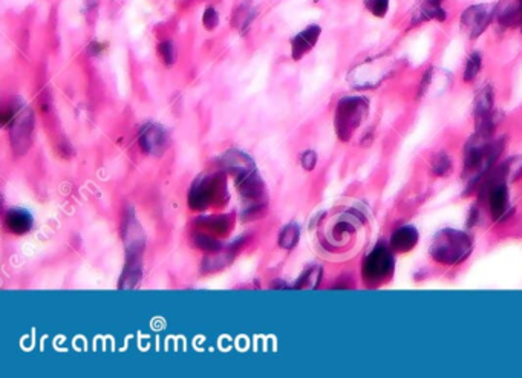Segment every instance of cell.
Here are the masks:
<instances>
[{
	"label": "cell",
	"mask_w": 522,
	"mask_h": 378,
	"mask_svg": "<svg viewBox=\"0 0 522 378\" xmlns=\"http://www.w3.org/2000/svg\"><path fill=\"white\" fill-rule=\"evenodd\" d=\"M123 239L126 245V266L121 274L120 288L132 290L140 284L143 273V253L146 247V236L143 228L135 217L134 210L127 212L123 224Z\"/></svg>",
	"instance_id": "obj_1"
},
{
	"label": "cell",
	"mask_w": 522,
	"mask_h": 378,
	"mask_svg": "<svg viewBox=\"0 0 522 378\" xmlns=\"http://www.w3.org/2000/svg\"><path fill=\"white\" fill-rule=\"evenodd\" d=\"M472 248H474V244L466 233L446 228L433 237L430 254L442 265H457L466 261L472 253Z\"/></svg>",
	"instance_id": "obj_2"
},
{
	"label": "cell",
	"mask_w": 522,
	"mask_h": 378,
	"mask_svg": "<svg viewBox=\"0 0 522 378\" xmlns=\"http://www.w3.org/2000/svg\"><path fill=\"white\" fill-rule=\"evenodd\" d=\"M9 122V138H11V147L16 155H25L31 146L33 129H34V115L31 109L26 107L21 99L9 106L4 114V123Z\"/></svg>",
	"instance_id": "obj_3"
},
{
	"label": "cell",
	"mask_w": 522,
	"mask_h": 378,
	"mask_svg": "<svg viewBox=\"0 0 522 378\" xmlns=\"http://www.w3.org/2000/svg\"><path fill=\"white\" fill-rule=\"evenodd\" d=\"M369 103L364 97H344L336 109V132L342 141H348L357 131L363 119L368 117Z\"/></svg>",
	"instance_id": "obj_4"
},
{
	"label": "cell",
	"mask_w": 522,
	"mask_h": 378,
	"mask_svg": "<svg viewBox=\"0 0 522 378\" xmlns=\"http://www.w3.org/2000/svg\"><path fill=\"white\" fill-rule=\"evenodd\" d=\"M393 68L396 65L385 55L369 58L352 69L348 74V83L356 89H372L388 78Z\"/></svg>",
	"instance_id": "obj_5"
},
{
	"label": "cell",
	"mask_w": 522,
	"mask_h": 378,
	"mask_svg": "<svg viewBox=\"0 0 522 378\" xmlns=\"http://www.w3.org/2000/svg\"><path fill=\"white\" fill-rule=\"evenodd\" d=\"M495 17V5L478 4L469 6L461 16V25L464 26L472 38L479 37L486 31Z\"/></svg>",
	"instance_id": "obj_6"
},
{
	"label": "cell",
	"mask_w": 522,
	"mask_h": 378,
	"mask_svg": "<svg viewBox=\"0 0 522 378\" xmlns=\"http://www.w3.org/2000/svg\"><path fill=\"white\" fill-rule=\"evenodd\" d=\"M393 270V256L386 247L379 245L364 261L363 273L368 279H383Z\"/></svg>",
	"instance_id": "obj_7"
},
{
	"label": "cell",
	"mask_w": 522,
	"mask_h": 378,
	"mask_svg": "<svg viewBox=\"0 0 522 378\" xmlns=\"http://www.w3.org/2000/svg\"><path fill=\"white\" fill-rule=\"evenodd\" d=\"M138 141L146 153L160 156L167 146V134L164 127L156 123H147L140 129Z\"/></svg>",
	"instance_id": "obj_8"
},
{
	"label": "cell",
	"mask_w": 522,
	"mask_h": 378,
	"mask_svg": "<svg viewBox=\"0 0 522 378\" xmlns=\"http://www.w3.org/2000/svg\"><path fill=\"white\" fill-rule=\"evenodd\" d=\"M320 34H322V28L319 25H311L295 36L291 40L293 60H300L305 54H308L311 49L316 46Z\"/></svg>",
	"instance_id": "obj_9"
},
{
	"label": "cell",
	"mask_w": 522,
	"mask_h": 378,
	"mask_svg": "<svg viewBox=\"0 0 522 378\" xmlns=\"http://www.w3.org/2000/svg\"><path fill=\"white\" fill-rule=\"evenodd\" d=\"M447 13L442 9L440 0H421V2L413 9L412 25H417L428 20H446Z\"/></svg>",
	"instance_id": "obj_10"
},
{
	"label": "cell",
	"mask_w": 522,
	"mask_h": 378,
	"mask_svg": "<svg viewBox=\"0 0 522 378\" xmlns=\"http://www.w3.org/2000/svg\"><path fill=\"white\" fill-rule=\"evenodd\" d=\"M222 163L227 167V171L234 175V178L254 168L253 159L241 151H229L222 156Z\"/></svg>",
	"instance_id": "obj_11"
},
{
	"label": "cell",
	"mask_w": 522,
	"mask_h": 378,
	"mask_svg": "<svg viewBox=\"0 0 522 378\" xmlns=\"http://www.w3.org/2000/svg\"><path fill=\"white\" fill-rule=\"evenodd\" d=\"M417 242H418V232L415 230V227L412 225L398 228L397 232H393L391 237V245L397 253H408L417 245Z\"/></svg>",
	"instance_id": "obj_12"
},
{
	"label": "cell",
	"mask_w": 522,
	"mask_h": 378,
	"mask_svg": "<svg viewBox=\"0 0 522 378\" xmlns=\"http://www.w3.org/2000/svg\"><path fill=\"white\" fill-rule=\"evenodd\" d=\"M5 225L9 232L16 234H23L31 230L33 227V216L25 210H11L8 212L5 217Z\"/></svg>",
	"instance_id": "obj_13"
},
{
	"label": "cell",
	"mask_w": 522,
	"mask_h": 378,
	"mask_svg": "<svg viewBox=\"0 0 522 378\" xmlns=\"http://www.w3.org/2000/svg\"><path fill=\"white\" fill-rule=\"evenodd\" d=\"M495 17L498 22L504 26H515L522 22L521 17V4L502 2L495 6Z\"/></svg>",
	"instance_id": "obj_14"
},
{
	"label": "cell",
	"mask_w": 522,
	"mask_h": 378,
	"mask_svg": "<svg viewBox=\"0 0 522 378\" xmlns=\"http://www.w3.org/2000/svg\"><path fill=\"white\" fill-rule=\"evenodd\" d=\"M254 17H256V9L253 4L250 2V0H244L241 6L236 9V13L232 18V23L234 25L236 29H239V31L244 34V33H247V29L254 20Z\"/></svg>",
	"instance_id": "obj_15"
},
{
	"label": "cell",
	"mask_w": 522,
	"mask_h": 378,
	"mask_svg": "<svg viewBox=\"0 0 522 378\" xmlns=\"http://www.w3.org/2000/svg\"><path fill=\"white\" fill-rule=\"evenodd\" d=\"M507 201H509V193L506 184L496 185L490 193V210L494 219H499L504 212L507 210Z\"/></svg>",
	"instance_id": "obj_16"
},
{
	"label": "cell",
	"mask_w": 522,
	"mask_h": 378,
	"mask_svg": "<svg viewBox=\"0 0 522 378\" xmlns=\"http://www.w3.org/2000/svg\"><path fill=\"white\" fill-rule=\"evenodd\" d=\"M300 237V230L298 224H288L282 228V232L279 234V245L283 248V250H293V248L298 245Z\"/></svg>",
	"instance_id": "obj_17"
},
{
	"label": "cell",
	"mask_w": 522,
	"mask_h": 378,
	"mask_svg": "<svg viewBox=\"0 0 522 378\" xmlns=\"http://www.w3.org/2000/svg\"><path fill=\"white\" fill-rule=\"evenodd\" d=\"M481 65H482L481 54L479 53H472L467 58L466 69H464V82H467V83L474 82V80L477 78V75L481 71Z\"/></svg>",
	"instance_id": "obj_18"
},
{
	"label": "cell",
	"mask_w": 522,
	"mask_h": 378,
	"mask_svg": "<svg viewBox=\"0 0 522 378\" xmlns=\"http://www.w3.org/2000/svg\"><path fill=\"white\" fill-rule=\"evenodd\" d=\"M452 171V161L446 153H440L432 161V172L438 176H445Z\"/></svg>",
	"instance_id": "obj_19"
},
{
	"label": "cell",
	"mask_w": 522,
	"mask_h": 378,
	"mask_svg": "<svg viewBox=\"0 0 522 378\" xmlns=\"http://www.w3.org/2000/svg\"><path fill=\"white\" fill-rule=\"evenodd\" d=\"M368 11L379 18H383L389 11V0H364Z\"/></svg>",
	"instance_id": "obj_20"
},
{
	"label": "cell",
	"mask_w": 522,
	"mask_h": 378,
	"mask_svg": "<svg viewBox=\"0 0 522 378\" xmlns=\"http://www.w3.org/2000/svg\"><path fill=\"white\" fill-rule=\"evenodd\" d=\"M320 274H322L320 268H311L310 271H307V274L302 276L299 284L295 286H298V288H316L317 284L320 282Z\"/></svg>",
	"instance_id": "obj_21"
},
{
	"label": "cell",
	"mask_w": 522,
	"mask_h": 378,
	"mask_svg": "<svg viewBox=\"0 0 522 378\" xmlns=\"http://www.w3.org/2000/svg\"><path fill=\"white\" fill-rule=\"evenodd\" d=\"M158 53L163 58V62L165 63V66H172L175 63V57H176V53H175V46H173V42H170V40H167V42H163L160 43L158 46Z\"/></svg>",
	"instance_id": "obj_22"
},
{
	"label": "cell",
	"mask_w": 522,
	"mask_h": 378,
	"mask_svg": "<svg viewBox=\"0 0 522 378\" xmlns=\"http://www.w3.org/2000/svg\"><path fill=\"white\" fill-rule=\"evenodd\" d=\"M218 22H219V16L218 13H216V9L213 6H209L205 9L204 13V17H202V23L207 29H214L216 26H218Z\"/></svg>",
	"instance_id": "obj_23"
},
{
	"label": "cell",
	"mask_w": 522,
	"mask_h": 378,
	"mask_svg": "<svg viewBox=\"0 0 522 378\" xmlns=\"http://www.w3.org/2000/svg\"><path fill=\"white\" fill-rule=\"evenodd\" d=\"M300 164L302 167L305 168V171H312L314 167H316L317 164V155L314 151H307L302 153V158H300Z\"/></svg>",
	"instance_id": "obj_24"
},
{
	"label": "cell",
	"mask_w": 522,
	"mask_h": 378,
	"mask_svg": "<svg viewBox=\"0 0 522 378\" xmlns=\"http://www.w3.org/2000/svg\"><path fill=\"white\" fill-rule=\"evenodd\" d=\"M440 2H442V0H440Z\"/></svg>",
	"instance_id": "obj_25"
}]
</instances>
